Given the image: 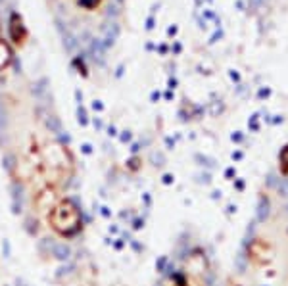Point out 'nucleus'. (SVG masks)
I'll list each match as a JSON object with an SVG mask.
<instances>
[{"mask_svg": "<svg viewBox=\"0 0 288 286\" xmlns=\"http://www.w3.org/2000/svg\"><path fill=\"white\" fill-rule=\"evenodd\" d=\"M263 2H265V0H250V8H252V10H256V8H259Z\"/></svg>", "mask_w": 288, "mask_h": 286, "instance_id": "obj_2", "label": "nucleus"}, {"mask_svg": "<svg viewBox=\"0 0 288 286\" xmlns=\"http://www.w3.org/2000/svg\"><path fill=\"white\" fill-rule=\"evenodd\" d=\"M46 4L60 40L77 62L104 58L119 39L125 0H46Z\"/></svg>", "mask_w": 288, "mask_h": 286, "instance_id": "obj_1", "label": "nucleus"}]
</instances>
